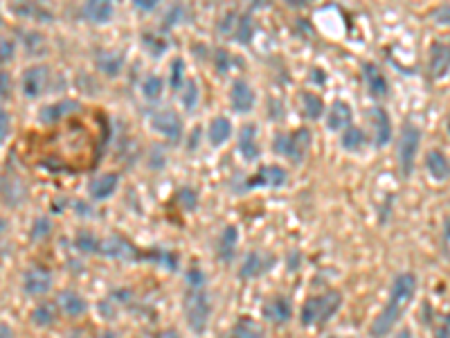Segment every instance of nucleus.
<instances>
[{
  "instance_id": "1",
  "label": "nucleus",
  "mask_w": 450,
  "mask_h": 338,
  "mask_svg": "<svg viewBox=\"0 0 450 338\" xmlns=\"http://www.w3.org/2000/svg\"><path fill=\"white\" fill-rule=\"evenodd\" d=\"M415 293H417V277H415V273H408V271L398 273L394 277V282H392V289H390V300L385 303L383 311L374 318L372 327H369L372 338H385L396 327V322L405 313V309L412 303Z\"/></svg>"
},
{
  "instance_id": "2",
  "label": "nucleus",
  "mask_w": 450,
  "mask_h": 338,
  "mask_svg": "<svg viewBox=\"0 0 450 338\" xmlns=\"http://www.w3.org/2000/svg\"><path fill=\"white\" fill-rule=\"evenodd\" d=\"M340 307H343V293L336 291V289H329V291H324L320 296L309 298L300 309L302 327H315V325L329 322Z\"/></svg>"
},
{
  "instance_id": "3",
  "label": "nucleus",
  "mask_w": 450,
  "mask_h": 338,
  "mask_svg": "<svg viewBox=\"0 0 450 338\" xmlns=\"http://www.w3.org/2000/svg\"><path fill=\"white\" fill-rule=\"evenodd\" d=\"M182 313H185V322L194 334H205L212 316L210 293L205 291V286H187L185 296H182Z\"/></svg>"
},
{
  "instance_id": "4",
  "label": "nucleus",
  "mask_w": 450,
  "mask_h": 338,
  "mask_svg": "<svg viewBox=\"0 0 450 338\" xmlns=\"http://www.w3.org/2000/svg\"><path fill=\"white\" fill-rule=\"evenodd\" d=\"M309 147H311L309 129H297L293 134H275V138H273V151L293 163H302L307 158Z\"/></svg>"
},
{
  "instance_id": "5",
  "label": "nucleus",
  "mask_w": 450,
  "mask_h": 338,
  "mask_svg": "<svg viewBox=\"0 0 450 338\" xmlns=\"http://www.w3.org/2000/svg\"><path fill=\"white\" fill-rule=\"evenodd\" d=\"M419 147H421V131L415 124H408L401 131V140H398V165H401V174L405 178L415 172Z\"/></svg>"
},
{
  "instance_id": "6",
  "label": "nucleus",
  "mask_w": 450,
  "mask_h": 338,
  "mask_svg": "<svg viewBox=\"0 0 450 338\" xmlns=\"http://www.w3.org/2000/svg\"><path fill=\"white\" fill-rule=\"evenodd\" d=\"M97 255H102L106 260H119V262H138V260H144V252L140 248H136L129 239L117 237V235L102 239L100 252H97Z\"/></svg>"
},
{
  "instance_id": "7",
  "label": "nucleus",
  "mask_w": 450,
  "mask_h": 338,
  "mask_svg": "<svg viewBox=\"0 0 450 338\" xmlns=\"http://www.w3.org/2000/svg\"><path fill=\"white\" fill-rule=\"evenodd\" d=\"M149 122H151L153 131L165 136L169 142H178L182 138V120L176 111H172V108H160V111H155Z\"/></svg>"
},
{
  "instance_id": "8",
  "label": "nucleus",
  "mask_w": 450,
  "mask_h": 338,
  "mask_svg": "<svg viewBox=\"0 0 450 338\" xmlns=\"http://www.w3.org/2000/svg\"><path fill=\"white\" fill-rule=\"evenodd\" d=\"M47 79H50V68L47 66H30L23 72V79H20V86H23V95H25L28 100H36L41 98L47 88Z\"/></svg>"
},
{
  "instance_id": "9",
  "label": "nucleus",
  "mask_w": 450,
  "mask_h": 338,
  "mask_svg": "<svg viewBox=\"0 0 450 338\" xmlns=\"http://www.w3.org/2000/svg\"><path fill=\"white\" fill-rule=\"evenodd\" d=\"M288 180V172L279 165H264L257 169V174H252L246 180V187L254 190V187H282Z\"/></svg>"
},
{
  "instance_id": "10",
  "label": "nucleus",
  "mask_w": 450,
  "mask_h": 338,
  "mask_svg": "<svg viewBox=\"0 0 450 338\" xmlns=\"http://www.w3.org/2000/svg\"><path fill=\"white\" fill-rule=\"evenodd\" d=\"M273 267H275V257L273 255H266V252H259V250H250L246 255V260H243V264H241L239 277H241V280H254V277L266 275Z\"/></svg>"
},
{
  "instance_id": "11",
  "label": "nucleus",
  "mask_w": 450,
  "mask_h": 338,
  "mask_svg": "<svg viewBox=\"0 0 450 338\" xmlns=\"http://www.w3.org/2000/svg\"><path fill=\"white\" fill-rule=\"evenodd\" d=\"M52 289V273L45 267H32L23 273V291L28 296H45Z\"/></svg>"
},
{
  "instance_id": "12",
  "label": "nucleus",
  "mask_w": 450,
  "mask_h": 338,
  "mask_svg": "<svg viewBox=\"0 0 450 338\" xmlns=\"http://www.w3.org/2000/svg\"><path fill=\"white\" fill-rule=\"evenodd\" d=\"M428 75L434 81L446 79L450 75V43H432Z\"/></svg>"
},
{
  "instance_id": "13",
  "label": "nucleus",
  "mask_w": 450,
  "mask_h": 338,
  "mask_svg": "<svg viewBox=\"0 0 450 338\" xmlns=\"http://www.w3.org/2000/svg\"><path fill=\"white\" fill-rule=\"evenodd\" d=\"M264 318L273 325H286L293 318V303L286 296H273L264 305Z\"/></svg>"
},
{
  "instance_id": "14",
  "label": "nucleus",
  "mask_w": 450,
  "mask_h": 338,
  "mask_svg": "<svg viewBox=\"0 0 450 338\" xmlns=\"http://www.w3.org/2000/svg\"><path fill=\"white\" fill-rule=\"evenodd\" d=\"M254 102H257V98H254V91L250 88L248 81L243 79H237L232 83V91H230V104H232V111L243 115V113H250L254 108Z\"/></svg>"
},
{
  "instance_id": "15",
  "label": "nucleus",
  "mask_w": 450,
  "mask_h": 338,
  "mask_svg": "<svg viewBox=\"0 0 450 338\" xmlns=\"http://www.w3.org/2000/svg\"><path fill=\"white\" fill-rule=\"evenodd\" d=\"M81 18L93 23V25H104V23H108L113 18L115 14V7L111 0H90V3H86L81 7Z\"/></svg>"
},
{
  "instance_id": "16",
  "label": "nucleus",
  "mask_w": 450,
  "mask_h": 338,
  "mask_svg": "<svg viewBox=\"0 0 450 338\" xmlns=\"http://www.w3.org/2000/svg\"><path fill=\"white\" fill-rule=\"evenodd\" d=\"M28 199V187L16 174L3 176V201L7 208H18V205Z\"/></svg>"
},
{
  "instance_id": "17",
  "label": "nucleus",
  "mask_w": 450,
  "mask_h": 338,
  "mask_svg": "<svg viewBox=\"0 0 450 338\" xmlns=\"http://www.w3.org/2000/svg\"><path fill=\"white\" fill-rule=\"evenodd\" d=\"M57 307L66 313L70 318H79L86 313L88 303L83 300L77 291H72V289H64V291L57 293Z\"/></svg>"
},
{
  "instance_id": "18",
  "label": "nucleus",
  "mask_w": 450,
  "mask_h": 338,
  "mask_svg": "<svg viewBox=\"0 0 450 338\" xmlns=\"http://www.w3.org/2000/svg\"><path fill=\"white\" fill-rule=\"evenodd\" d=\"M237 244H239V228L237 226H225L221 237L216 241V255L221 262L230 264L237 257Z\"/></svg>"
},
{
  "instance_id": "19",
  "label": "nucleus",
  "mask_w": 450,
  "mask_h": 338,
  "mask_svg": "<svg viewBox=\"0 0 450 338\" xmlns=\"http://www.w3.org/2000/svg\"><path fill=\"white\" fill-rule=\"evenodd\" d=\"M362 75H365V83H367V91L374 98H385V95L390 93V83H387L383 70L376 64H365Z\"/></svg>"
},
{
  "instance_id": "20",
  "label": "nucleus",
  "mask_w": 450,
  "mask_h": 338,
  "mask_svg": "<svg viewBox=\"0 0 450 338\" xmlns=\"http://www.w3.org/2000/svg\"><path fill=\"white\" fill-rule=\"evenodd\" d=\"M372 120H374V129H376L374 144L381 149L392 140V120H390V115H387V111L383 106H374L372 108Z\"/></svg>"
},
{
  "instance_id": "21",
  "label": "nucleus",
  "mask_w": 450,
  "mask_h": 338,
  "mask_svg": "<svg viewBox=\"0 0 450 338\" xmlns=\"http://www.w3.org/2000/svg\"><path fill=\"white\" fill-rule=\"evenodd\" d=\"M351 117H354L351 106L343 100H338L331 104L329 113H326V127L331 131H347L351 127Z\"/></svg>"
},
{
  "instance_id": "22",
  "label": "nucleus",
  "mask_w": 450,
  "mask_h": 338,
  "mask_svg": "<svg viewBox=\"0 0 450 338\" xmlns=\"http://www.w3.org/2000/svg\"><path fill=\"white\" fill-rule=\"evenodd\" d=\"M77 108H79V104H77L75 100H61V102L47 104L45 108H41L39 120H41L43 124H54V122H59L61 117L75 113Z\"/></svg>"
},
{
  "instance_id": "23",
  "label": "nucleus",
  "mask_w": 450,
  "mask_h": 338,
  "mask_svg": "<svg viewBox=\"0 0 450 338\" xmlns=\"http://www.w3.org/2000/svg\"><path fill=\"white\" fill-rule=\"evenodd\" d=\"M239 153L243 161H257L259 158V142H257V124H246L239 136Z\"/></svg>"
},
{
  "instance_id": "24",
  "label": "nucleus",
  "mask_w": 450,
  "mask_h": 338,
  "mask_svg": "<svg viewBox=\"0 0 450 338\" xmlns=\"http://www.w3.org/2000/svg\"><path fill=\"white\" fill-rule=\"evenodd\" d=\"M95 66L102 75L115 77L122 70V66H124V54L117 52V50H100L97 52V59H95Z\"/></svg>"
},
{
  "instance_id": "25",
  "label": "nucleus",
  "mask_w": 450,
  "mask_h": 338,
  "mask_svg": "<svg viewBox=\"0 0 450 338\" xmlns=\"http://www.w3.org/2000/svg\"><path fill=\"white\" fill-rule=\"evenodd\" d=\"M117 183H119V176L113 174V172H108V174H102L100 178H95L88 192H90V197L95 201H106V199H111L115 194V190H117Z\"/></svg>"
},
{
  "instance_id": "26",
  "label": "nucleus",
  "mask_w": 450,
  "mask_h": 338,
  "mask_svg": "<svg viewBox=\"0 0 450 338\" xmlns=\"http://www.w3.org/2000/svg\"><path fill=\"white\" fill-rule=\"evenodd\" d=\"M425 169L434 180H446L450 178V161L446 158V153L439 149H432L425 153Z\"/></svg>"
},
{
  "instance_id": "27",
  "label": "nucleus",
  "mask_w": 450,
  "mask_h": 338,
  "mask_svg": "<svg viewBox=\"0 0 450 338\" xmlns=\"http://www.w3.org/2000/svg\"><path fill=\"white\" fill-rule=\"evenodd\" d=\"M230 136H232V122L223 115L214 117L208 127V140L212 147H221V144H225L230 140Z\"/></svg>"
},
{
  "instance_id": "28",
  "label": "nucleus",
  "mask_w": 450,
  "mask_h": 338,
  "mask_svg": "<svg viewBox=\"0 0 450 338\" xmlns=\"http://www.w3.org/2000/svg\"><path fill=\"white\" fill-rule=\"evenodd\" d=\"M227 338H266V332L261 325L254 322L252 318H239L232 325Z\"/></svg>"
},
{
  "instance_id": "29",
  "label": "nucleus",
  "mask_w": 450,
  "mask_h": 338,
  "mask_svg": "<svg viewBox=\"0 0 450 338\" xmlns=\"http://www.w3.org/2000/svg\"><path fill=\"white\" fill-rule=\"evenodd\" d=\"M11 11L23 16V18H32V21H39V23H52L54 21V16L50 14V11L39 7V5H14Z\"/></svg>"
},
{
  "instance_id": "30",
  "label": "nucleus",
  "mask_w": 450,
  "mask_h": 338,
  "mask_svg": "<svg viewBox=\"0 0 450 338\" xmlns=\"http://www.w3.org/2000/svg\"><path fill=\"white\" fill-rule=\"evenodd\" d=\"M254 36V23H252V16L250 14H239V21H237V30H235V36L232 39L241 45H248L252 41Z\"/></svg>"
},
{
  "instance_id": "31",
  "label": "nucleus",
  "mask_w": 450,
  "mask_h": 338,
  "mask_svg": "<svg viewBox=\"0 0 450 338\" xmlns=\"http://www.w3.org/2000/svg\"><path fill=\"white\" fill-rule=\"evenodd\" d=\"M302 106H304V115L309 120H320L324 115V102L313 93H302Z\"/></svg>"
},
{
  "instance_id": "32",
  "label": "nucleus",
  "mask_w": 450,
  "mask_h": 338,
  "mask_svg": "<svg viewBox=\"0 0 450 338\" xmlns=\"http://www.w3.org/2000/svg\"><path fill=\"white\" fill-rule=\"evenodd\" d=\"M54 320H57V309L52 303H43L32 311V322L36 327H50Z\"/></svg>"
},
{
  "instance_id": "33",
  "label": "nucleus",
  "mask_w": 450,
  "mask_h": 338,
  "mask_svg": "<svg viewBox=\"0 0 450 338\" xmlns=\"http://www.w3.org/2000/svg\"><path fill=\"white\" fill-rule=\"evenodd\" d=\"M365 131L362 129H358V127H354L351 124L345 134H343V138H340V142H343V147L347 149V151H358L362 144H365Z\"/></svg>"
},
{
  "instance_id": "34",
  "label": "nucleus",
  "mask_w": 450,
  "mask_h": 338,
  "mask_svg": "<svg viewBox=\"0 0 450 338\" xmlns=\"http://www.w3.org/2000/svg\"><path fill=\"white\" fill-rule=\"evenodd\" d=\"M144 260L155 262V264H162L165 269L178 271V255H176V252H169V250H147V252H144Z\"/></svg>"
},
{
  "instance_id": "35",
  "label": "nucleus",
  "mask_w": 450,
  "mask_h": 338,
  "mask_svg": "<svg viewBox=\"0 0 450 338\" xmlns=\"http://www.w3.org/2000/svg\"><path fill=\"white\" fill-rule=\"evenodd\" d=\"M100 244H102V239H97L90 233H79L75 239V248L79 252H83V255H97V252H100Z\"/></svg>"
},
{
  "instance_id": "36",
  "label": "nucleus",
  "mask_w": 450,
  "mask_h": 338,
  "mask_svg": "<svg viewBox=\"0 0 450 338\" xmlns=\"http://www.w3.org/2000/svg\"><path fill=\"white\" fill-rule=\"evenodd\" d=\"M187 83L185 79V62L178 57L172 62V68H169V86H172L174 91H180L182 86Z\"/></svg>"
},
{
  "instance_id": "37",
  "label": "nucleus",
  "mask_w": 450,
  "mask_h": 338,
  "mask_svg": "<svg viewBox=\"0 0 450 338\" xmlns=\"http://www.w3.org/2000/svg\"><path fill=\"white\" fill-rule=\"evenodd\" d=\"M162 79L158 77V75H149L147 79L142 81V95H144V100H149V102H155L158 98L162 95Z\"/></svg>"
},
{
  "instance_id": "38",
  "label": "nucleus",
  "mask_w": 450,
  "mask_h": 338,
  "mask_svg": "<svg viewBox=\"0 0 450 338\" xmlns=\"http://www.w3.org/2000/svg\"><path fill=\"white\" fill-rule=\"evenodd\" d=\"M176 203L180 205L182 210H196V205H199V194H196V190H191V187H182V190H178Z\"/></svg>"
},
{
  "instance_id": "39",
  "label": "nucleus",
  "mask_w": 450,
  "mask_h": 338,
  "mask_svg": "<svg viewBox=\"0 0 450 338\" xmlns=\"http://www.w3.org/2000/svg\"><path fill=\"white\" fill-rule=\"evenodd\" d=\"M23 43H25V50L30 54H41L45 47V39L39 32H25L23 34Z\"/></svg>"
},
{
  "instance_id": "40",
  "label": "nucleus",
  "mask_w": 450,
  "mask_h": 338,
  "mask_svg": "<svg viewBox=\"0 0 450 338\" xmlns=\"http://www.w3.org/2000/svg\"><path fill=\"white\" fill-rule=\"evenodd\" d=\"M199 104V83L196 79H187L185 83V95H182V106L191 111V108H196Z\"/></svg>"
},
{
  "instance_id": "41",
  "label": "nucleus",
  "mask_w": 450,
  "mask_h": 338,
  "mask_svg": "<svg viewBox=\"0 0 450 338\" xmlns=\"http://www.w3.org/2000/svg\"><path fill=\"white\" fill-rule=\"evenodd\" d=\"M50 231H52V223H50V219H47V216H39V219L34 221V226H32V241H41V239H45L47 235H50Z\"/></svg>"
},
{
  "instance_id": "42",
  "label": "nucleus",
  "mask_w": 450,
  "mask_h": 338,
  "mask_svg": "<svg viewBox=\"0 0 450 338\" xmlns=\"http://www.w3.org/2000/svg\"><path fill=\"white\" fill-rule=\"evenodd\" d=\"M182 21H187V9L182 7V5H174L172 9L167 11V16H165V28H174L178 25V23Z\"/></svg>"
},
{
  "instance_id": "43",
  "label": "nucleus",
  "mask_w": 450,
  "mask_h": 338,
  "mask_svg": "<svg viewBox=\"0 0 450 338\" xmlns=\"http://www.w3.org/2000/svg\"><path fill=\"white\" fill-rule=\"evenodd\" d=\"M237 21H239V14H237V11H227V14L221 18V23H218V32L225 34V36H235Z\"/></svg>"
},
{
  "instance_id": "44",
  "label": "nucleus",
  "mask_w": 450,
  "mask_h": 338,
  "mask_svg": "<svg viewBox=\"0 0 450 338\" xmlns=\"http://www.w3.org/2000/svg\"><path fill=\"white\" fill-rule=\"evenodd\" d=\"M0 59H3V64H9L14 59V41L11 39L0 41Z\"/></svg>"
},
{
  "instance_id": "45",
  "label": "nucleus",
  "mask_w": 450,
  "mask_h": 338,
  "mask_svg": "<svg viewBox=\"0 0 450 338\" xmlns=\"http://www.w3.org/2000/svg\"><path fill=\"white\" fill-rule=\"evenodd\" d=\"M187 286H205V275L199 267L187 271Z\"/></svg>"
},
{
  "instance_id": "46",
  "label": "nucleus",
  "mask_w": 450,
  "mask_h": 338,
  "mask_svg": "<svg viewBox=\"0 0 450 338\" xmlns=\"http://www.w3.org/2000/svg\"><path fill=\"white\" fill-rule=\"evenodd\" d=\"M216 68H218V72H225L227 68H230V62H232V54L230 52H225V50H216Z\"/></svg>"
},
{
  "instance_id": "47",
  "label": "nucleus",
  "mask_w": 450,
  "mask_h": 338,
  "mask_svg": "<svg viewBox=\"0 0 450 338\" xmlns=\"http://www.w3.org/2000/svg\"><path fill=\"white\" fill-rule=\"evenodd\" d=\"M434 338H450V316H444L439 327L434 330Z\"/></svg>"
},
{
  "instance_id": "48",
  "label": "nucleus",
  "mask_w": 450,
  "mask_h": 338,
  "mask_svg": "<svg viewBox=\"0 0 450 338\" xmlns=\"http://www.w3.org/2000/svg\"><path fill=\"white\" fill-rule=\"evenodd\" d=\"M9 113L7 111H0V140H7V136H9Z\"/></svg>"
},
{
  "instance_id": "49",
  "label": "nucleus",
  "mask_w": 450,
  "mask_h": 338,
  "mask_svg": "<svg viewBox=\"0 0 450 338\" xmlns=\"http://www.w3.org/2000/svg\"><path fill=\"white\" fill-rule=\"evenodd\" d=\"M434 21L444 23V25H450V5H444L439 9H434Z\"/></svg>"
},
{
  "instance_id": "50",
  "label": "nucleus",
  "mask_w": 450,
  "mask_h": 338,
  "mask_svg": "<svg viewBox=\"0 0 450 338\" xmlns=\"http://www.w3.org/2000/svg\"><path fill=\"white\" fill-rule=\"evenodd\" d=\"M0 81H3V100H9V95H11V79H9V72L7 70H3L0 72Z\"/></svg>"
},
{
  "instance_id": "51",
  "label": "nucleus",
  "mask_w": 450,
  "mask_h": 338,
  "mask_svg": "<svg viewBox=\"0 0 450 338\" xmlns=\"http://www.w3.org/2000/svg\"><path fill=\"white\" fill-rule=\"evenodd\" d=\"M133 5H136L138 9H142V11H153L158 7L155 0H133Z\"/></svg>"
},
{
  "instance_id": "52",
  "label": "nucleus",
  "mask_w": 450,
  "mask_h": 338,
  "mask_svg": "<svg viewBox=\"0 0 450 338\" xmlns=\"http://www.w3.org/2000/svg\"><path fill=\"white\" fill-rule=\"evenodd\" d=\"M155 338H182L176 330H162V332H158Z\"/></svg>"
},
{
  "instance_id": "53",
  "label": "nucleus",
  "mask_w": 450,
  "mask_h": 338,
  "mask_svg": "<svg viewBox=\"0 0 450 338\" xmlns=\"http://www.w3.org/2000/svg\"><path fill=\"white\" fill-rule=\"evenodd\" d=\"M0 338H14V334H11V330H9L7 322L0 325Z\"/></svg>"
},
{
  "instance_id": "54",
  "label": "nucleus",
  "mask_w": 450,
  "mask_h": 338,
  "mask_svg": "<svg viewBox=\"0 0 450 338\" xmlns=\"http://www.w3.org/2000/svg\"><path fill=\"white\" fill-rule=\"evenodd\" d=\"M144 43H147V45H149V47H151V50H153V45H155V41H153V43H151V41H149V39H144ZM162 52H165V45H158V47H155V57H160V54H162Z\"/></svg>"
},
{
  "instance_id": "55",
  "label": "nucleus",
  "mask_w": 450,
  "mask_h": 338,
  "mask_svg": "<svg viewBox=\"0 0 450 338\" xmlns=\"http://www.w3.org/2000/svg\"><path fill=\"white\" fill-rule=\"evenodd\" d=\"M394 338H412V332L408 327H403V330H398V334Z\"/></svg>"
},
{
  "instance_id": "56",
  "label": "nucleus",
  "mask_w": 450,
  "mask_h": 338,
  "mask_svg": "<svg viewBox=\"0 0 450 338\" xmlns=\"http://www.w3.org/2000/svg\"><path fill=\"white\" fill-rule=\"evenodd\" d=\"M97 338H117V336H115V334H113L111 330H106V332H102V334H100V336H97Z\"/></svg>"
},
{
  "instance_id": "57",
  "label": "nucleus",
  "mask_w": 450,
  "mask_h": 338,
  "mask_svg": "<svg viewBox=\"0 0 450 338\" xmlns=\"http://www.w3.org/2000/svg\"><path fill=\"white\" fill-rule=\"evenodd\" d=\"M329 338H340V336H329Z\"/></svg>"
}]
</instances>
